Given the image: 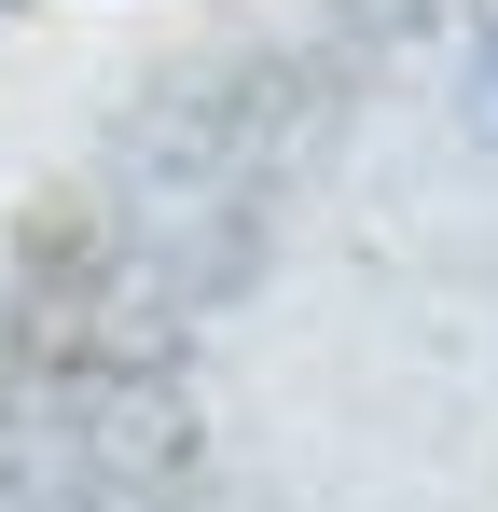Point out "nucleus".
Here are the masks:
<instances>
[{"instance_id":"f257e3e1","label":"nucleus","mask_w":498,"mask_h":512,"mask_svg":"<svg viewBox=\"0 0 498 512\" xmlns=\"http://www.w3.org/2000/svg\"><path fill=\"white\" fill-rule=\"evenodd\" d=\"M457 111L498 139V14H485V42H471V70H457Z\"/></svg>"}]
</instances>
